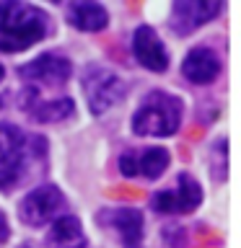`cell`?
<instances>
[{
  "label": "cell",
  "instance_id": "6da1fadb",
  "mask_svg": "<svg viewBox=\"0 0 241 248\" xmlns=\"http://www.w3.org/2000/svg\"><path fill=\"white\" fill-rule=\"evenodd\" d=\"M47 13L36 5L5 0L0 3V52H23L47 36Z\"/></svg>",
  "mask_w": 241,
  "mask_h": 248
},
{
  "label": "cell",
  "instance_id": "7a4b0ae2",
  "mask_svg": "<svg viewBox=\"0 0 241 248\" xmlns=\"http://www.w3.org/2000/svg\"><path fill=\"white\" fill-rule=\"evenodd\" d=\"M182 124V101L171 93L153 91L132 116V129L140 137H169Z\"/></svg>",
  "mask_w": 241,
  "mask_h": 248
},
{
  "label": "cell",
  "instance_id": "3957f363",
  "mask_svg": "<svg viewBox=\"0 0 241 248\" xmlns=\"http://www.w3.org/2000/svg\"><path fill=\"white\" fill-rule=\"evenodd\" d=\"M83 91L93 114H104L124 96V83L106 67H88L83 75Z\"/></svg>",
  "mask_w": 241,
  "mask_h": 248
},
{
  "label": "cell",
  "instance_id": "277c9868",
  "mask_svg": "<svg viewBox=\"0 0 241 248\" xmlns=\"http://www.w3.org/2000/svg\"><path fill=\"white\" fill-rule=\"evenodd\" d=\"M65 207V197L57 186H39V189L29 191L23 197L21 207H18V215L26 225H47V222H54V215L62 212Z\"/></svg>",
  "mask_w": 241,
  "mask_h": 248
},
{
  "label": "cell",
  "instance_id": "5b68a950",
  "mask_svg": "<svg viewBox=\"0 0 241 248\" xmlns=\"http://www.w3.org/2000/svg\"><path fill=\"white\" fill-rule=\"evenodd\" d=\"M202 202V189L200 184L194 181L189 173H182L176 178V186L174 189H166V191H158L153 197V209L155 212H166V215H187L192 212L194 207H200Z\"/></svg>",
  "mask_w": 241,
  "mask_h": 248
},
{
  "label": "cell",
  "instance_id": "8992f818",
  "mask_svg": "<svg viewBox=\"0 0 241 248\" xmlns=\"http://www.w3.org/2000/svg\"><path fill=\"white\" fill-rule=\"evenodd\" d=\"M132 52H135L138 62L145 70H153V73H163L169 67V52L163 46L161 36L155 34L151 26H138L135 34H132Z\"/></svg>",
  "mask_w": 241,
  "mask_h": 248
},
{
  "label": "cell",
  "instance_id": "52a82bcc",
  "mask_svg": "<svg viewBox=\"0 0 241 248\" xmlns=\"http://www.w3.org/2000/svg\"><path fill=\"white\" fill-rule=\"evenodd\" d=\"M73 73L70 62L60 54H42V57L31 60L29 65L21 67V78L29 83H44V85H62Z\"/></svg>",
  "mask_w": 241,
  "mask_h": 248
},
{
  "label": "cell",
  "instance_id": "ba28073f",
  "mask_svg": "<svg viewBox=\"0 0 241 248\" xmlns=\"http://www.w3.org/2000/svg\"><path fill=\"white\" fill-rule=\"evenodd\" d=\"M221 3H213V0H179L174 5V18H171V26H174L176 34H189L202 23H207L215 13H221Z\"/></svg>",
  "mask_w": 241,
  "mask_h": 248
},
{
  "label": "cell",
  "instance_id": "9c48e42d",
  "mask_svg": "<svg viewBox=\"0 0 241 248\" xmlns=\"http://www.w3.org/2000/svg\"><path fill=\"white\" fill-rule=\"evenodd\" d=\"M182 73H184L187 80H192L197 85H207L218 78V73H221V60H218V54L213 49H207V46H194L182 62Z\"/></svg>",
  "mask_w": 241,
  "mask_h": 248
},
{
  "label": "cell",
  "instance_id": "30bf717a",
  "mask_svg": "<svg viewBox=\"0 0 241 248\" xmlns=\"http://www.w3.org/2000/svg\"><path fill=\"white\" fill-rule=\"evenodd\" d=\"M112 228L120 232L124 248H138L140 238H143V215L132 207H122V209H112V212L104 215Z\"/></svg>",
  "mask_w": 241,
  "mask_h": 248
},
{
  "label": "cell",
  "instance_id": "8fae6325",
  "mask_svg": "<svg viewBox=\"0 0 241 248\" xmlns=\"http://www.w3.org/2000/svg\"><path fill=\"white\" fill-rule=\"evenodd\" d=\"M68 18L75 29L81 31H101L109 23V13L99 3H70L68 5Z\"/></svg>",
  "mask_w": 241,
  "mask_h": 248
},
{
  "label": "cell",
  "instance_id": "7c38bea8",
  "mask_svg": "<svg viewBox=\"0 0 241 248\" xmlns=\"http://www.w3.org/2000/svg\"><path fill=\"white\" fill-rule=\"evenodd\" d=\"M50 243L57 248H83L86 235H83V228L78 222V217H70V215L57 217L50 230Z\"/></svg>",
  "mask_w": 241,
  "mask_h": 248
},
{
  "label": "cell",
  "instance_id": "4fadbf2b",
  "mask_svg": "<svg viewBox=\"0 0 241 248\" xmlns=\"http://www.w3.org/2000/svg\"><path fill=\"white\" fill-rule=\"evenodd\" d=\"M26 150H29V145L23 150L0 155V191H11L23 178V170H26Z\"/></svg>",
  "mask_w": 241,
  "mask_h": 248
},
{
  "label": "cell",
  "instance_id": "5bb4252c",
  "mask_svg": "<svg viewBox=\"0 0 241 248\" xmlns=\"http://www.w3.org/2000/svg\"><path fill=\"white\" fill-rule=\"evenodd\" d=\"M135 163H138V173L148 178H158L169 166V153L163 147H151V150L135 155Z\"/></svg>",
  "mask_w": 241,
  "mask_h": 248
},
{
  "label": "cell",
  "instance_id": "9a60e30c",
  "mask_svg": "<svg viewBox=\"0 0 241 248\" xmlns=\"http://www.w3.org/2000/svg\"><path fill=\"white\" fill-rule=\"evenodd\" d=\"M73 108L75 106L70 98H60V101H44V104L29 108V111L36 122H60V119H68L73 114Z\"/></svg>",
  "mask_w": 241,
  "mask_h": 248
},
{
  "label": "cell",
  "instance_id": "2e32d148",
  "mask_svg": "<svg viewBox=\"0 0 241 248\" xmlns=\"http://www.w3.org/2000/svg\"><path fill=\"white\" fill-rule=\"evenodd\" d=\"M23 147H26V137L13 124H0V155L23 150Z\"/></svg>",
  "mask_w": 241,
  "mask_h": 248
},
{
  "label": "cell",
  "instance_id": "e0dca14e",
  "mask_svg": "<svg viewBox=\"0 0 241 248\" xmlns=\"http://www.w3.org/2000/svg\"><path fill=\"white\" fill-rule=\"evenodd\" d=\"M120 170L124 176H138V163H135V155L132 153H124L120 158Z\"/></svg>",
  "mask_w": 241,
  "mask_h": 248
},
{
  "label": "cell",
  "instance_id": "ac0fdd59",
  "mask_svg": "<svg viewBox=\"0 0 241 248\" xmlns=\"http://www.w3.org/2000/svg\"><path fill=\"white\" fill-rule=\"evenodd\" d=\"M8 238V220H5V215L0 212V243Z\"/></svg>",
  "mask_w": 241,
  "mask_h": 248
},
{
  "label": "cell",
  "instance_id": "d6986e66",
  "mask_svg": "<svg viewBox=\"0 0 241 248\" xmlns=\"http://www.w3.org/2000/svg\"><path fill=\"white\" fill-rule=\"evenodd\" d=\"M3 75H5V70H3V65H0V80H3Z\"/></svg>",
  "mask_w": 241,
  "mask_h": 248
},
{
  "label": "cell",
  "instance_id": "ffe728a7",
  "mask_svg": "<svg viewBox=\"0 0 241 248\" xmlns=\"http://www.w3.org/2000/svg\"><path fill=\"white\" fill-rule=\"evenodd\" d=\"M21 248H31V246H21Z\"/></svg>",
  "mask_w": 241,
  "mask_h": 248
}]
</instances>
